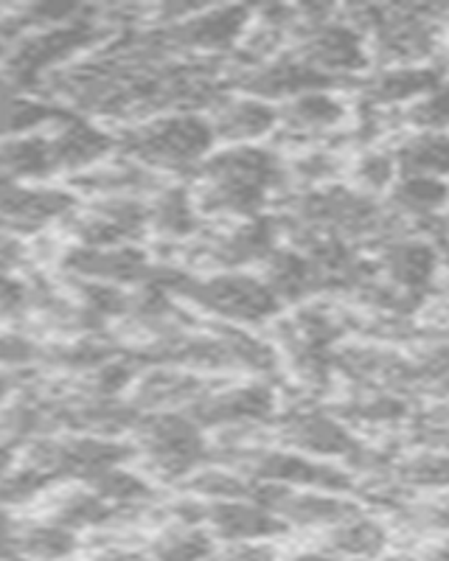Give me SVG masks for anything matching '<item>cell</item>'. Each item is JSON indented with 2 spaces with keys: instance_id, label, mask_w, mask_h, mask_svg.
<instances>
[{
  "instance_id": "obj_20",
  "label": "cell",
  "mask_w": 449,
  "mask_h": 561,
  "mask_svg": "<svg viewBox=\"0 0 449 561\" xmlns=\"http://www.w3.org/2000/svg\"><path fill=\"white\" fill-rule=\"evenodd\" d=\"M438 88H444V82L441 77L433 73V68L404 65V68H382L377 77L368 79L362 90H366V102L379 110V107L411 104Z\"/></svg>"
},
{
  "instance_id": "obj_35",
  "label": "cell",
  "mask_w": 449,
  "mask_h": 561,
  "mask_svg": "<svg viewBox=\"0 0 449 561\" xmlns=\"http://www.w3.org/2000/svg\"><path fill=\"white\" fill-rule=\"evenodd\" d=\"M402 118L416 133H444V127H447V90L438 88L427 96L411 102Z\"/></svg>"
},
{
  "instance_id": "obj_3",
  "label": "cell",
  "mask_w": 449,
  "mask_h": 561,
  "mask_svg": "<svg viewBox=\"0 0 449 561\" xmlns=\"http://www.w3.org/2000/svg\"><path fill=\"white\" fill-rule=\"evenodd\" d=\"M135 458V449L129 444H118L110 438H39L34 440L26 453V466L43 472L45 478L57 480H77V483H90L107 469L124 466Z\"/></svg>"
},
{
  "instance_id": "obj_8",
  "label": "cell",
  "mask_w": 449,
  "mask_h": 561,
  "mask_svg": "<svg viewBox=\"0 0 449 561\" xmlns=\"http://www.w3.org/2000/svg\"><path fill=\"white\" fill-rule=\"evenodd\" d=\"M298 62L334 79V73H354L368 62L366 39L354 23L337 20H309L301 32V45L292 54Z\"/></svg>"
},
{
  "instance_id": "obj_15",
  "label": "cell",
  "mask_w": 449,
  "mask_h": 561,
  "mask_svg": "<svg viewBox=\"0 0 449 561\" xmlns=\"http://www.w3.org/2000/svg\"><path fill=\"white\" fill-rule=\"evenodd\" d=\"M48 144H51L54 172L79 174L99 167V160H104L116 149V135L102 133V129L71 113L54 127Z\"/></svg>"
},
{
  "instance_id": "obj_43",
  "label": "cell",
  "mask_w": 449,
  "mask_h": 561,
  "mask_svg": "<svg viewBox=\"0 0 449 561\" xmlns=\"http://www.w3.org/2000/svg\"><path fill=\"white\" fill-rule=\"evenodd\" d=\"M9 390H12V379H9V377H0V402L7 399Z\"/></svg>"
},
{
  "instance_id": "obj_1",
  "label": "cell",
  "mask_w": 449,
  "mask_h": 561,
  "mask_svg": "<svg viewBox=\"0 0 449 561\" xmlns=\"http://www.w3.org/2000/svg\"><path fill=\"white\" fill-rule=\"evenodd\" d=\"M211 147L214 135L208 118L197 113L163 115L116 135V149L149 172H197Z\"/></svg>"
},
{
  "instance_id": "obj_11",
  "label": "cell",
  "mask_w": 449,
  "mask_h": 561,
  "mask_svg": "<svg viewBox=\"0 0 449 561\" xmlns=\"http://www.w3.org/2000/svg\"><path fill=\"white\" fill-rule=\"evenodd\" d=\"M203 528L222 545L269 542L289 534L281 519L253 500H203Z\"/></svg>"
},
{
  "instance_id": "obj_39",
  "label": "cell",
  "mask_w": 449,
  "mask_h": 561,
  "mask_svg": "<svg viewBox=\"0 0 449 561\" xmlns=\"http://www.w3.org/2000/svg\"><path fill=\"white\" fill-rule=\"evenodd\" d=\"M211 561H281V556L269 542H233L217 548Z\"/></svg>"
},
{
  "instance_id": "obj_14",
  "label": "cell",
  "mask_w": 449,
  "mask_h": 561,
  "mask_svg": "<svg viewBox=\"0 0 449 561\" xmlns=\"http://www.w3.org/2000/svg\"><path fill=\"white\" fill-rule=\"evenodd\" d=\"M276 396L267 385H244V388L206 393L192 404V421L203 427H239V424H258L273 415Z\"/></svg>"
},
{
  "instance_id": "obj_19",
  "label": "cell",
  "mask_w": 449,
  "mask_h": 561,
  "mask_svg": "<svg viewBox=\"0 0 449 561\" xmlns=\"http://www.w3.org/2000/svg\"><path fill=\"white\" fill-rule=\"evenodd\" d=\"M73 185L84 194H96L99 199L107 197H135L138 194H158L163 188L158 183V174L143 169L135 160H116V163H99L88 172L73 174Z\"/></svg>"
},
{
  "instance_id": "obj_25",
  "label": "cell",
  "mask_w": 449,
  "mask_h": 561,
  "mask_svg": "<svg viewBox=\"0 0 449 561\" xmlns=\"http://www.w3.org/2000/svg\"><path fill=\"white\" fill-rule=\"evenodd\" d=\"M14 545L23 561H68L79 553L77 534L48 519L18 525Z\"/></svg>"
},
{
  "instance_id": "obj_40",
  "label": "cell",
  "mask_w": 449,
  "mask_h": 561,
  "mask_svg": "<svg viewBox=\"0 0 449 561\" xmlns=\"http://www.w3.org/2000/svg\"><path fill=\"white\" fill-rule=\"evenodd\" d=\"M43 351L34 343L32 337H23V334H0V365H26L34 363Z\"/></svg>"
},
{
  "instance_id": "obj_10",
  "label": "cell",
  "mask_w": 449,
  "mask_h": 561,
  "mask_svg": "<svg viewBox=\"0 0 449 561\" xmlns=\"http://www.w3.org/2000/svg\"><path fill=\"white\" fill-rule=\"evenodd\" d=\"M73 210V194L43 185H0V230L3 233H34L48 222L65 219Z\"/></svg>"
},
{
  "instance_id": "obj_9",
  "label": "cell",
  "mask_w": 449,
  "mask_h": 561,
  "mask_svg": "<svg viewBox=\"0 0 449 561\" xmlns=\"http://www.w3.org/2000/svg\"><path fill=\"white\" fill-rule=\"evenodd\" d=\"M62 270L82 280L107 284V287H124L138 284L147 287L161 275V264L149 262V255L133 244L118 248H68L62 255Z\"/></svg>"
},
{
  "instance_id": "obj_32",
  "label": "cell",
  "mask_w": 449,
  "mask_h": 561,
  "mask_svg": "<svg viewBox=\"0 0 449 561\" xmlns=\"http://www.w3.org/2000/svg\"><path fill=\"white\" fill-rule=\"evenodd\" d=\"M208 393L206 382L177 374H152L141 382V390L135 393V402L143 404H194Z\"/></svg>"
},
{
  "instance_id": "obj_38",
  "label": "cell",
  "mask_w": 449,
  "mask_h": 561,
  "mask_svg": "<svg viewBox=\"0 0 449 561\" xmlns=\"http://www.w3.org/2000/svg\"><path fill=\"white\" fill-rule=\"evenodd\" d=\"M32 307V284L0 273V318H18Z\"/></svg>"
},
{
  "instance_id": "obj_21",
  "label": "cell",
  "mask_w": 449,
  "mask_h": 561,
  "mask_svg": "<svg viewBox=\"0 0 449 561\" xmlns=\"http://www.w3.org/2000/svg\"><path fill=\"white\" fill-rule=\"evenodd\" d=\"M379 273L391 280V287L404 293H424L427 284H433L436 273V248L430 242H388L382 250Z\"/></svg>"
},
{
  "instance_id": "obj_24",
  "label": "cell",
  "mask_w": 449,
  "mask_h": 561,
  "mask_svg": "<svg viewBox=\"0 0 449 561\" xmlns=\"http://www.w3.org/2000/svg\"><path fill=\"white\" fill-rule=\"evenodd\" d=\"M219 545L203 525L166 523L149 539V561H211Z\"/></svg>"
},
{
  "instance_id": "obj_16",
  "label": "cell",
  "mask_w": 449,
  "mask_h": 561,
  "mask_svg": "<svg viewBox=\"0 0 449 561\" xmlns=\"http://www.w3.org/2000/svg\"><path fill=\"white\" fill-rule=\"evenodd\" d=\"M391 530L382 519L359 511L354 517L323 530L321 550L337 561H379L385 559Z\"/></svg>"
},
{
  "instance_id": "obj_29",
  "label": "cell",
  "mask_w": 449,
  "mask_h": 561,
  "mask_svg": "<svg viewBox=\"0 0 449 561\" xmlns=\"http://www.w3.org/2000/svg\"><path fill=\"white\" fill-rule=\"evenodd\" d=\"M396 174L402 178H444L447 172V138L444 133H416L404 138L393 152Z\"/></svg>"
},
{
  "instance_id": "obj_37",
  "label": "cell",
  "mask_w": 449,
  "mask_h": 561,
  "mask_svg": "<svg viewBox=\"0 0 449 561\" xmlns=\"http://www.w3.org/2000/svg\"><path fill=\"white\" fill-rule=\"evenodd\" d=\"M337 169H341V163H337V158L329 152H312V154H301V158L292 163V172H287V180L289 178H301L303 183H321V180H329L337 174Z\"/></svg>"
},
{
  "instance_id": "obj_2",
  "label": "cell",
  "mask_w": 449,
  "mask_h": 561,
  "mask_svg": "<svg viewBox=\"0 0 449 561\" xmlns=\"http://www.w3.org/2000/svg\"><path fill=\"white\" fill-rule=\"evenodd\" d=\"M135 455H141L149 472L163 483H183L208 460L203 430L188 415L161 413L135 424Z\"/></svg>"
},
{
  "instance_id": "obj_12",
  "label": "cell",
  "mask_w": 449,
  "mask_h": 561,
  "mask_svg": "<svg viewBox=\"0 0 449 561\" xmlns=\"http://www.w3.org/2000/svg\"><path fill=\"white\" fill-rule=\"evenodd\" d=\"M281 438L298 455L318 460L343 458L346 463L362 447L352 435V430L343 427L341 421L332 419V415L318 413V410H296L284 421Z\"/></svg>"
},
{
  "instance_id": "obj_26",
  "label": "cell",
  "mask_w": 449,
  "mask_h": 561,
  "mask_svg": "<svg viewBox=\"0 0 449 561\" xmlns=\"http://www.w3.org/2000/svg\"><path fill=\"white\" fill-rule=\"evenodd\" d=\"M147 228L161 233L163 239H188L197 233L199 214L194 210L192 194L180 185H163L154 194V203H147Z\"/></svg>"
},
{
  "instance_id": "obj_31",
  "label": "cell",
  "mask_w": 449,
  "mask_h": 561,
  "mask_svg": "<svg viewBox=\"0 0 449 561\" xmlns=\"http://www.w3.org/2000/svg\"><path fill=\"white\" fill-rule=\"evenodd\" d=\"M253 480H247L244 474L233 472L228 466H199L192 478L183 480V489L197 500H251L253 494Z\"/></svg>"
},
{
  "instance_id": "obj_28",
  "label": "cell",
  "mask_w": 449,
  "mask_h": 561,
  "mask_svg": "<svg viewBox=\"0 0 449 561\" xmlns=\"http://www.w3.org/2000/svg\"><path fill=\"white\" fill-rule=\"evenodd\" d=\"M88 485L96 497H102L104 503L116 505V508L127 511H141L152 508L158 503V491L149 483L143 474L129 472L127 466H116V469H107L99 478H93Z\"/></svg>"
},
{
  "instance_id": "obj_6",
  "label": "cell",
  "mask_w": 449,
  "mask_h": 561,
  "mask_svg": "<svg viewBox=\"0 0 449 561\" xmlns=\"http://www.w3.org/2000/svg\"><path fill=\"white\" fill-rule=\"evenodd\" d=\"M99 26L93 20L73 18L68 23H59V26H48L43 32L32 34L20 45H14L12 51L3 57L7 62V73L14 77L18 82H32L45 70L57 68L59 62H65L68 57H73L77 51L88 48L99 39Z\"/></svg>"
},
{
  "instance_id": "obj_7",
  "label": "cell",
  "mask_w": 449,
  "mask_h": 561,
  "mask_svg": "<svg viewBox=\"0 0 449 561\" xmlns=\"http://www.w3.org/2000/svg\"><path fill=\"white\" fill-rule=\"evenodd\" d=\"M68 230L79 248H118L129 244L147 230L149 210L143 199L107 197L90 203L84 210L68 214Z\"/></svg>"
},
{
  "instance_id": "obj_33",
  "label": "cell",
  "mask_w": 449,
  "mask_h": 561,
  "mask_svg": "<svg viewBox=\"0 0 449 561\" xmlns=\"http://www.w3.org/2000/svg\"><path fill=\"white\" fill-rule=\"evenodd\" d=\"M393 483L399 489H444L447 480V458L436 453H422L413 458L402 460V463L391 466Z\"/></svg>"
},
{
  "instance_id": "obj_23",
  "label": "cell",
  "mask_w": 449,
  "mask_h": 561,
  "mask_svg": "<svg viewBox=\"0 0 449 561\" xmlns=\"http://www.w3.org/2000/svg\"><path fill=\"white\" fill-rule=\"evenodd\" d=\"M54 174L51 144L48 135H18L0 140V180L20 183V180H39Z\"/></svg>"
},
{
  "instance_id": "obj_22",
  "label": "cell",
  "mask_w": 449,
  "mask_h": 561,
  "mask_svg": "<svg viewBox=\"0 0 449 561\" xmlns=\"http://www.w3.org/2000/svg\"><path fill=\"white\" fill-rule=\"evenodd\" d=\"M343 118H346V104L332 96L329 90H312V93L289 99L278 110V124H284V133L301 135V138L332 133L337 124H343Z\"/></svg>"
},
{
  "instance_id": "obj_17",
  "label": "cell",
  "mask_w": 449,
  "mask_h": 561,
  "mask_svg": "<svg viewBox=\"0 0 449 561\" xmlns=\"http://www.w3.org/2000/svg\"><path fill=\"white\" fill-rule=\"evenodd\" d=\"M251 12L247 9H208L192 18L177 20V26L166 34L177 48H197V51H219L231 48L242 37Z\"/></svg>"
},
{
  "instance_id": "obj_13",
  "label": "cell",
  "mask_w": 449,
  "mask_h": 561,
  "mask_svg": "<svg viewBox=\"0 0 449 561\" xmlns=\"http://www.w3.org/2000/svg\"><path fill=\"white\" fill-rule=\"evenodd\" d=\"M276 233L278 225L273 219H247L237 228L206 239V244H197L194 255H197V262L214 264L228 273V270L244 267V264L264 262L276 250Z\"/></svg>"
},
{
  "instance_id": "obj_41",
  "label": "cell",
  "mask_w": 449,
  "mask_h": 561,
  "mask_svg": "<svg viewBox=\"0 0 449 561\" xmlns=\"http://www.w3.org/2000/svg\"><path fill=\"white\" fill-rule=\"evenodd\" d=\"M68 561H149L143 550H129V548H99L96 553L88 559H68Z\"/></svg>"
},
{
  "instance_id": "obj_4",
  "label": "cell",
  "mask_w": 449,
  "mask_h": 561,
  "mask_svg": "<svg viewBox=\"0 0 449 561\" xmlns=\"http://www.w3.org/2000/svg\"><path fill=\"white\" fill-rule=\"evenodd\" d=\"M174 293L219 318L233 320V323H264V320L276 318V312L281 309L278 298L269 293L262 278H251L242 273H219L206 280L183 275Z\"/></svg>"
},
{
  "instance_id": "obj_34",
  "label": "cell",
  "mask_w": 449,
  "mask_h": 561,
  "mask_svg": "<svg viewBox=\"0 0 449 561\" xmlns=\"http://www.w3.org/2000/svg\"><path fill=\"white\" fill-rule=\"evenodd\" d=\"M54 480L45 478L43 472L32 469V466H20V469H9L0 478V508H12V505H23L28 500L39 497Z\"/></svg>"
},
{
  "instance_id": "obj_18",
  "label": "cell",
  "mask_w": 449,
  "mask_h": 561,
  "mask_svg": "<svg viewBox=\"0 0 449 561\" xmlns=\"http://www.w3.org/2000/svg\"><path fill=\"white\" fill-rule=\"evenodd\" d=\"M214 140H228L233 147H247V140L264 138L278 127V110L258 99H228L217 104L208 118Z\"/></svg>"
},
{
  "instance_id": "obj_42",
  "label": "cell",
  "mask_w": 449,
  "mask_h": 561,
  "mask_svg": "<svg viewBox=\"0 0 449 561\" xmlns=\"http://www.w3.org/2000/svg\"><path fill=\"white\" fill-rule=\"evenodd\" d=\"M281 561H337V559H332V556L321 548H307V550H298V553L287 556V559H281Z\"/></svg>"
},
{
  "instance_id": "obj_5",
  "label": "cell",
  "mask_w": 449,
  "mask_h": 561,
  "mask_svg": "<svg viewBox=\"0 0 449 561\" xmlns=\"http://www.w3.org/2000/svg\"><path fill=\"white\" fill-rule=\"evenodd\" d=\"M251 500L267 508L273 517L281 519L287 530H326L362 511V503L352 500L348 494L284 489V485L273 483L253 485Z\"/></svg>"
},
{
  "instance_id": "obj_36",
  "label": "cell",
  "mask_w": 449,
  "mask_h": 561,
  "mask_svg": "<svg viewBox=\"0 0 449 561\" xmlns=\"http://www.w3.org/2000/svg\"><path fill=\"white\" fill-rule=\"evenodd\" d=\"M354 180H357L359 188L377 194L391 188L393 180H396V163H393L391 152H366L357 158V167H354Z\"/></svg>"
},
{
  "instance_id": "obj_30",
  "label": "cell",
  "mask_w": 449,
  "mask_h": 561,
  "mask_svg": "<svg viewBox=\"0 0 449 561\" xmlns=\"http://www.w3.org/2000/svg\"><path fill=\"white\" fill-rule=\"evenodd\" d=\"M444 199H447V185L438 178H402L393 180L391 185V210L402 217H436Z\"/></svg>"
},
{
  "instance_id": "obj_27",
  "label": "cell",
  "mask_w": 449,
  "mask_h": 561,
  "mask_svg": "<svg viewBox=\"0 0 449 561\" xmlns=\"http://www.w3.org/2000/svg\"><path fill=\"white\" fill-rule=\"evenodd\" d=\"M68 115L71 113H65L48 102H39V99L7 93V96H0V140L34 135L43 127H57Z\"/></svg>"
}]
</instances>
